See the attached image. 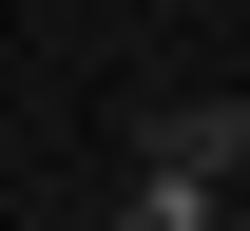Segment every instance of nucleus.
I'll list each match as a JSON object with an SVG mask.
<instances>
[{"instance_id": "obj_1", "label": "nucleus", "mask_w": 250, "mask_h": 231, "mask_svg": "<svg viewBox=\"0 0 250 231\" xmlns=\"http://www.w3.org/2000/svg\"><path fill=\"white\" fill-rule=\"evenodd\" d=\"M135 173H212V193H231V173H250V97H154V116H135Z\"/></svg>"}, {"instance_id": "obj_2", "label": "nucleus", "mask_w": 250, "mask_h": 231, "mask_svg": "<svg viewBox=\"0 0 250 231\" xmlns=\"http://www.w3.org/2000/svg\"><path fill=\"white\" fill-rule=\"evenodd\" d=\"M116 231H231V193H212V173H135V193H116Z\"/></svg>"}]
</instances>
